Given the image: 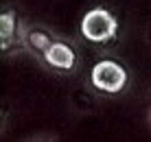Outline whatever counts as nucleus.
Wrapping results in <instances>:
<instances>
[{"label": "nucleus", "mask_w": 151, "mask_h": 142, "mask_svg": "<svg viewBox=\"0 0 151 142\" xmlns=\"http://www.w3.org/2000/svg\"><path fill=\"white\" fill-rule=\"evenodd\" d=\"M118 22L107 9H92L83 15L81 33L90 42H107L116 35Z\"/></svg>", "instance_id": "nucleus-1"}, {"label": "nucleus", "mask_w": 151, "mask_h": 142, "mask_svg": "<svg viewBox=\"0 0 151 142\" xmlns=\"http://www.w3.org/2000/svg\"><path fill=\"white\" fill-rule=\"evenodd\" d=\"M0 29H2V48H7L9 39H11V35H13V29H15L13 13H9V11L2 13V18H0Z\"/></svg>", "instance_id": "nucleus-4"}, {"label": "nucleus", "mask_w": 151, "mask_h": 142, "mask_svg": "<svg viewBox=\"0 0 151 142\" xmlns=\"http://www.w3.org/2000/svg\"><path fill=\"white\" fill-rule=\"evenodd\" d=\"M92 83H94V87H99V90L103 92H121L125 87V81H127V75H125V70L121 66L116 64V61H99V64L92 68Z\"/></svg>", "instance_id": "nucleus-2"}, {"label": "nucleus", "mask_w": 151, "mask_h": 142, "mask_svg": "<svg viewBox=\"0 0 151 142\" xmlns=\"http://www.w3.org/2000/svg\"><path fill=\"white\" fill-rule=\"evenodd\" d=\"M44 57L53 68H59V70H70L75 66V52L70 50V46L61 44V42H55L48 48L44 50Z\"/></svg>", "instance_id": "nucleus-3"}]
</instances>
